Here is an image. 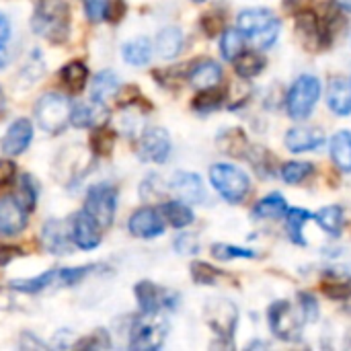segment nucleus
<instances>
[{"label": "nucleus", "instance_id": "1", "mask_svg": "<svg viewBox=\"0 0 351 351\" xmlns=\"http://www.w3.org/2000/svg\"><path fill=\"white\" fill-rule=\"evenodd\" d=\"M31 31L51 43H64L70 33V10L64 0H39L31 14Z\"/></svg>", "mask_w": 351, "mask_h": 351}, {"label": "nucleus", "instance_id": "2", "mask_svg": "<svg viewBox=\"0 0 351 351\" xmlns=\"http://www.w3.org/2000/svg\"><path fill=\"white\" fill-rule=\"evenodd\" d=\"M237 29L259 49H267L280 35V19L269 8H247L239 14Z\"/></svg>", "mask_w": 351, "mask_h": 351}, {"label": "nucleus", "instance_id": "3", "mask_svg": "<svg viewBox=\"0 0 351 351\" xmlns=\"http://www.w3.org/2000/svg\"><path fill=\"white\" fill-rule=\"evenodd\" d=\"M210 181L222 199L228 204H241L251 191V179L245 171L230 162H216L210 169Z\"/></svg>", "mask_w": 351, "mask_h": 351}, {"label": "nucleus", "instance_id": "4", "mask_svg": "<svg viewBox=\"0 0 351 351\" xmlns=\"http://www.w3.org/2000/svg\"><path fill=\"white\" fill-rule=\"evenodd\" d=\"M321 80L313 74H302L294 80V84L288 90L286 97V109L288 115L296 121H302L311 117L315 111L319 99H321Z\"/></svg>", "mask_w": 351, "mask_h": 351}, {"label": "nucleus", "instance_id": "5", "mask_svg": "<svg viewBox=\"0 0 351 351\" xmlns=\"http://www.w3.org/2000/svg\"><path fill=\"white\" fill-rule=\"evenodd\" d=\"M70 101L60 93H45L35 103V121L45 134H60L70 123Z\"/></svg>", "mask_w": 351, "mask_h": 351}, {"label": "nucleus", "instance_id": "6", "mask_svg": "<svg viewBox=\"0 0 351 351\" xmlns=\"http://www.w3.org/2000/svg\"><path fill=\"white\" fill-rule=\"evenodd\" d=\"M101 228H109L113 224L117 212V189L109 183L93 185L86 191L84 208H82Z\"/></svg>", "mask_w": 351, "mask_h": 351}, {"label": "nucleus", "instance_id": "7", "mask_svg": "<svg viewBox=\"0 0 351 351\" xmlns=\"http://www.w3.org/2000/svg\"><path fill=\"white\" fill-rule=\"evenodd\" d=\"M167 323L158 317V313L144 315V319L136 321L130 333V348L140 351L158 350L167 339Z\"/></svg>", "mask_w": 351, "mask_h": 351}, {"label": "nucleus", "instance_id": "8", "mask_svg": "<svg viewBox=\"0 0 351 351\" xmlns=\"http://www.w3.org/2000/svg\"><path fill=\"white\" fill-rule=\"evenodd\" d=\"M267 323L271 333L282 339V341H298L300 331H302V317L294 313L290 302L286 300H276L267 308Z\"/></svg>", "mask_w": 351, "mask_h": 351}, {"label": "nucleus", "instance_id": "9", "mask_svg": "<svg viewBox=\"0 0 351 351\" xmlns=\"http://www.w3.org/2000/svg\"><path fill=\"white\" fill-rule=\"evenodd\" d=\"M204 317L210 329L220 339H228V341L232 339L237 325H239V308L230 300H224V298L210 300L204 308Z\"/></svg>", "mask_w": 351, "mask_h": 351}, {"label": "nucleus", "instance_id": "10", "mask_svg": "<svg viewBox=\"0 0 351 351\" xmlns=\"http://www.w3.org/2000/svg\"><path fill=\"white\" fill-rule=\"evenodd\" d=\"M173 150V142H171V136L165 128H148L140 142H138V158L144 160V162H154V165H162L169 160V154Z\"/></svg>", "mask_w": 351, "mask_h": 351}, {"label": "nucleus", "instance_id": "11", "mask_svg": "<svg viewBox=\"0 0 351 351\" xmlns=\"http://www.w3.org/2000/svg\"><path fill=\"white\" fill-rule=\"evenodd\" d=\"M134 296L140 304L142 315H152V313H160L162 308H175L179 302V296L171 290H165L160 286H156L154 282L142 280L136 284L134 288Z\"/></svg>", "mask_w": 351, "mask_h": 351}, {"label": "nucleus", "instance_id": "12", "mask_svg": "<svg viewBox=\"0 0 351 351\" xmlns=\"http://www.w3.org/2000/svg\"><path fill=\"white\" fill-rule=\"evenodd\" d=\"M165 226L162 214L150 206L136 210L128 220V230L136 239H156L165 232Z\"/></svg>", "mask_w": 351, "mask_h": 351}, {"label": "nucleus", "instance_id": "13", "mask_svg": "<svg viewBox=\"0 0 351 351\" xmlns=\"http://www.w3.org/2000/svg\"><path fill=\"white\" fill-rule=\"evenodd\" d=\"M70 239L74 247L82 251H93L101 245V226L82 210L70 220Z\"/></svg>", "mask_w": 351, "mask_h": 351}, {"label": "nucleus", "instance_id": "14", "mask_svg": "<svg viewBox=\"0 0 351 351\" xmlns=\"http://www.w3.org/2000/svg\"><path fill=\"white\" fill-rule=\"evenodd\" d=\"M27 210L14 195L0 197V234L16 237L27 226Z\"/></svg>", "mask_w": 351, "mask_h": 351}, {"label": "nucleus", "instance_id": "15", "mask_svg": "<svg viewBox=\"0 0 351 351\" xmlns=\"http://www.w3.org/2000/svg\"><path fill=\"white\" fill-rule=\"evenodd\" d=\"M171 191L185 204H202L206 199V187L199 175L179 171L171 179Z\"/></svg>", "mask_w": 351, "mask_h": 351}, {"label": "nucleus", "instance_id": "16", "mask_svg": "<svg viewBox=\"0 0 351 351\" xmlns=\"http://www.w3.org/2000/svg\"><path fill=\"white\" fill-rule=\"evenodd\" d=\"M33 140V123L25 117H19L12 121L2 138V152L6 156H19L23 154Z\"/></svg>", "mask_w": 351, "mask_h": 351}, {"label": "nucleus", "instance_id": "17", "mask_svg": "<svg viewBox=\"0 0 351 351\" xmlns=\"http://www.w3.org/2000/svg\"><path fill=\"white\" fill-rule=\"evenodd\" d=\"M325 144V132L317 125H296L286 132V146L290 152H311Z\"/></svg>", "mask_w": 351, "mask_h": 351}, {"label": "nucleus", "instance_id": "18", "mask_svg": "<svg viewBox=\"0 0 351 351\" xmlns=\"http://www.w3.org/2000/svg\"><path fill=\"white\" fill-rule=\"evenodd\" d=\"M41 245L51 255H70L72 253V239L70 226L66 228L60 220H47L41 228Z\"/></svg>", "mask_w": 351, "mask_h": 351}, {"label": "nucleus", "instance_id": "19", "mask_svg": "<svg viewBox=\"0 0 351 351\" xmlns=\"http://www.w3.org/2000/svg\"><path fill=\"white\" fill-rule=\"evenodd\" d=\"M296 33L300 37V41L304 43V47L308 49H323V35H321V21L319 14L302 8L296 14Z\"/></svg>", "mask_w": 351, "mask_h": 351}, {"label": "nucleus", "instance_id": "20", "mask_svg": "<svg viewBox=\"0 0 351 351\" xmlns=\"http://www.w3.org/2000/svg\"><path fill=\"white\" fill-rule=\"evenodd\" d=\"M187 80L193 88L204 90L222 82V66L214 60H199L187 72Z\"/></svg>", "mask_w": 351, "mask_h": 351}, {"label": "nucleus", "instance_id": "21", "mask_svg": "<svg viewBox=\"0 0 351 351\" xmlns=\"http://www.w3.org/2000/svg\"><path fill=\"white\" fill-rule=\"evenodd\" d=\"M109 117V109L107 105L103 103H95L90 101V105H72V111H70V123L74 128H97V125H105Z\"/></svg>", "mask_w": 351, "mask_h": 351}, {"label": "nucleus", "instance_id": "22", "mask_svg": "<svg viewBox=\"0 0 351 351\" xmlns=\"http://www.w3.org/2000/svg\"><path fill=\"white\" fill-rule=\"evenodd\" d=\"M327 105L335 115L351 113V82L343 76H333L327 88Z\"/></svg>", "mask_w": 351, "mask_h": 351}, {"label": "nucleus", "instance_id": "23", "mask_svg": "<svg viewBox=\"0 0 351 351\" xmlns=\"http://www.w3.org/2000/svg\"><path fill=\"white\" fill-rule=\"evenodd\" d=\"M154 49H156L158 58L175 60L183 49V31L179 27H175V25H169V27L160 29L156 39H154Z\"/></svg>", "mask_w": 351, "mask_h": 351}, {"label": "nucleus", "instance_id": "24", "mask_svg": "<svg viewBox=\"0 0 351 351\" xmlns=\"http://www.w3.org/2000/svg\"><path fill=\"white\" fill-rule=\"evenodd\" d=\"M119 90V78L111 70H101L90 80V101L107 105Z\"/></svg>", "mask_w": 351, "mask_h": 351}, {"label": "nucleus", "instance_id": "25", "mask_svg": "<svg viewBox=\"0 0 351 351\" xmlns=\"http://www.w3.org/2000/svg\"><path fill=\"white\" fill-rule=\"evenodd\" d=\"M53 286H62V278H60V269H49L37 278L31 280H12L10 288L23 294H39L43 290H49Z\"/></svg>", "mask_w": 351, "mask_h": 351}, {"label": "nucleus", "instance_id": "26", "mask_svg": "<svg viewBox=\"0 0 351 351\" xmlns=\"http://www.w3.org/2000/svg\"><path fill=\"white\" fill-rule=\"evenodd\" d=\"M286 212H288V202L284 199V195L269 193L253 206L251 216L255 220H276V218H284Z\"/></svg>", "mask_w": 351, "mask_h": 351}, {"label": "nucleus", "instance_id": "27", "mask_svg": "<svg viewBox=\"0 0 351 351\" xmlns=\"http://www.w3.org/2000/svg\"><path fill=\"white\" fill-rule=\"evenodd\" d=\"M218 148L228 154V156H247L249 150V140L247 134L241 128H226L224 132L218 134Z\"/></svg>", "mask_w": 351, "mask_h": 351}, {"label": "nucleus", "instance_id": "28", "mask_svg": "<svg viewBox=\"0 0 351 351\" xmlns=\"http://www.w3.org/2000/svg\"><path fill=\"white\" fill-rule=\"evenodd\" d=\"M160 214L162 218L173 226V228H187L189 224H193L195 216H193V210L181 202V199H173V202H165L160 206Z\"/></svg>", "mask_w": 351, "mask_h": 351}, {"label": "nucleus", "instance_id": "29", "mask_svg": "<svg viewBox=\"0 0 351 351\" xmlns=\"http://www.w3.org/2000/svg\"><path fill=\"white\" fill-rule=\"evenodd\" d=\"M121 56H123V62L130 66H138V68L146 66L152 58V43L146 37H136V39L123 43Z\"/></svg>", "mask_w": 351, "mask_h": 351}, {"label": "nucleus", "instance_id": "30", "mask_svg": "<svg viewBox=\"0 0 351 351\" xmlns=\"http://www.w3.org/2000/svg\"><path fill=\"white\" fill-rule=\"evenodd\" d=\"M331 158L341 173H351V132L341 130L331 138Z\"/></svg>", "mask_w": 351, "mask_h": 351}, {"label": "nucleus", "instance_id": "31", "mask_svg": "<svg viewBox=\"0 0 351 351\" xmlns=\"http://www.w3.org/2000/svg\"><path fill=\"white\" fill-rule=\"evenodd\" d=\"M317 224L331 237H339L343 232V226H346V214H343V208L341 206H325L321 208L315 216Z\"/></svg>", "mask_w": 351, "mask_h": 351}, {"label": "nucleus", "instance_id": "32", "mask_svg": "<svg viewBox=\"0 0 351 351\" xmlns=\"http://www.w3.org/2000/svg\"><path fill=\"white\" fill-rule=\"evenodd\" d=\"M265 66H267V60L259 51H245L243 49L234 58V70L241 78H255L263 72Z\"/></svg>", "mask_w": 351, "mask_h": 351}, {"label": "nucleus", "instance_id": "33", "mask_svg": "<svg viewBox=\"0 0 351 351\" xmlns=\"http://www.w3.org/2000/svg\"><path fill=\"white\" fill-rule=\"evenodd\" d=\"M286 230H288V237L294 245H306V239H304V226L306 222L313 218V214L308 210H302V208H288L286 212Z\"/></svg>", "mask_w": 351, "mask_h": 351}, {"label": "nucleus", "instance_id": "34", "mask_svg": "<svg viewBox=\"0 0 351 351\" xmlns=\"http://www.w3.org/2000/svg\"><path fill=\"white\" fill-rule=\"evenodd\" d=\"M60 78H62L64 86H66L70 93H80V90L84 88L86 80H88V68H86L84 62L72 60V62H68V64L62 68Z\"/></svg>", "mask_w": 351, "mask_h": 351}, {"label": "nucleus", "instance_id": "35", "mask_svg": "<svg viewBox=\"0 0 351 351\" xmlns=\"http://www.w3.org/2000/svg\"><path fill=\"white\" fill-rule=\"evenodd\" d=\"M226 101V90L218 86H212V88H204V90H197V97L193 99V109L199 111V113H210V111H216L224 105Z\"/></svg>", "mask_w": 351, "mask_h": 351}, {"label": "nucleus", "instance_id": "36", "mask_svg": "<svg viewBox=\"0 0 351 351\" xmlns=\"http://www.w3.org/2000/svg\"><path fill=\"white\" fill-rule=\"evenodd\" d=\"M37 195H39V185H37V179L29 173H23L19 177V187H16V199L21 202V206L27 210V212H33L35 206H37Z\"/></svg>", "mask_w": 351, "mask_h": 351}, {"label": "nucleus", "instance_id": "37", "mask_svg": "<svg viewBox=\"0 0 351 351\" xmlns=\"http://www.w3.org/2000/svg\"><path fill=\"white\" fill-rule=\"evenodd\" d=\"M115 140L117 134L115 130L107 128V125H97V130L90 136V150L97 156H109L115 148Z\"/></svg>", "mask_w": 351, "mask_h": 351}, {"label": "nucleus", "instance_id": "38", "mask_svg": "<svg viewBox=\"0 0 351 351\" xmlns=\"http://www.w3.org/2000/svg\"><path fill=\"white\" fill-rule=\"evenodd\" d=\"M245 35L239 29H226L220 39V53L224 60L234 62V58L245 49Z\"/></svg>", "mask_w": 351, "mask_h": 351}, {"label": "nucleus", "instance_id": "39", "mask_svg": "<svg viewBox=\"0 0 351 351\" xmlns=\"http://www.w3.org/2000/svg\"><path fill=\"white\" fill-rule=\"evenodd\" d=\"M315 167L311 162H302V160H290L286 165H282L280 169V177L288 183V185H298L304 179H308L313 175Z\"/></svg>", "mask_w": 351, "mask_h": 351}, {"label": "nucleus", "instance_id": "40", "mask_svg": "<svg viewBox=\"0 0 351 351\" xmlns=\"http://www.w3.org/2000/svg\"><path fill=\"white\" fill-rule=\"evenodd\" d=\"M45 72V62H43V56L39 49H33L25 62V66L21 68V74H19V80L25 82V84H33L37 82Z\"/></svg>", "mask_w": 351, "mask_h": 351}, {"label": "nucleus", "instance_id": "41", "mask_svg": "<svg viewBox=\"0 0 351 351\" xmlns=\"http://www.w3.org/2000/svg\"><path fill=\"white\" fill-rule=\"evenodd\" d=\"M247 158L261 177H274V158L269 150H265L263 146H255V148L249 146Z\"/></svg>", "mask_w": 351, "mask_h": 351}, {"label": "nucleus", "instance_id": "42", "mask_svg": "<svg viewBox=\"0 0 351 351\" xmlns=\"http://www.w3.org/2000/svg\"><path fill=\"white\" fill-rule=\"evenodd\" d=\"M212 255L220 261H232V259H255L257 253L251 249H243V247H234V245H226V243H216L212 245Z\"/></svg>", "mask_w": 351, "mask_h": 351}, {"label": "nucleus", "instance_id": "43", "mask_svg": "<svg viewBox=\"0 0 351 351\" xmlns=\"http://www.w3.org/2000/svg\"><path fill=\"white\" fill-rule=\"evenodd\" d=\"M191 278L197 286H214L222 278V271L204 263V261H193L191 263Z\"/></svg>", "mask_w": 351, "mask_h": 351}, {"label": "nucleus", "instance_id": "44", "mask_svg": "<svg viewBox=\"0 0 351 351\" xmlns=\"http://www.w3.org/2000/svg\"><path fill=\"white\" fill-rule=\"evenodd\" d=\"M298 308H300V317L304 323H315L319 319V302L313 294L308 292H300L298 294Z\"/></svg>", "mask_w": 351, "mask_h": 351}, {"label": "nucleus", "instance_id": "45", "mask_svg": "<svg viewBox=\"0 0 351 351\" xmlns=\"http://www.w3.org/2000/svg\"><path fill=\"white\" fill-rule=\"evenodd\" d=\"M111 0H82L84 14L90 23H101L107 19V8Z\"/></svg>", "mask_w": 351, "mask_h": 351}, {"label": "nucleus", "instance_id": "46", "mask_svg": "<svg viewBox=\"0 0 351 351\" xmlns=\"http://www.w3.org/2000/svg\"><path fill=\"white\" fill-rule=\"evenodd\" d=\"M202 29L208 37H216L224 29V14L220 10H210L202 16Z\"/></svg>", "mask_w": 351, "mask_h": 351}, {"label": "nucleus", "instance_id": "47", "mask_svg": "<svg viewBox=\"0 0 351 351\" xmlns=\"http://www.w3.org/2000/svg\"><path fill=\"white\" fill-rule=\"evenodd\" d=\"M78 348H82V350H109L111 348V341H109L107 331L105 329H99L93 335H88V339L80 341Z\"/></svg>", "mask_w": 351, "mask_h": 351}, {"label": "nucleus", "instance_id": "48", "mask_svg": "<svg viewBox=\"0 0 351 351\" xmlns=\"http://www.w3.org/2000/svg\"><path fill=\"white\" fill-rule=\"evenodd\" d=\"M175 249L179 255H195L199 251V243L195 234H179L175 241Z\"/></svg>", "mask_w": 351, "mask_h": 351}, {"label": "nucleus", "instance_id": "49", "mask_svg": "<svg viewBox=\"0 0 351 351\" xmlns=\"http://www.w3.org/2000/svg\"><path fill=\"white\" fill-rule=\"evenodd\" d=\"M16 177V165L8 158H0V187H6Z\"/></svg>", "mask_w": 351, "mask_h": 351}, {"label": "nucleus", "instance_id": "50", "mask_svg": "<svg viewBox=\"0 0 351 351\" xmlns=\"http://www.w3.org/2000/svg\"><path fill=\"white\" fill-rule=\"evenodd\" d=\"M154 181H156V177H154V175H152V177H148V179H144V183H142V187H140V195H142V199L152 202V199H156V197H160V195H162V189H158L160 185H154Z\"/></svg>", "mask_w": 351, "mask_h": 351}, {"label": "nucleus", "instance_id": "51", "mask_svg": "<svg viewBox=\"0 0 351 351\" xmlns=\"http://www.w3.org/2000/svg\"><path fill=\"white\" fill-rule=\"evenodd\" d=\"M19 255H21V249L19 247H14V245H0V265L10 263Z\"/></svg>", "mask_w": 351, "mask_h": 351}, {"label": "nucleus", "instance_id": "52", "mask_svg": "<svg viewBox=\"0 0 351 351\" xmlns=\"http://www.w3.org/2000/svg\"><path fill=\"white\" fill-rule=\"evenodd\" d=\"M10 35H12L10 21L4 12H0V47H6V43L10 41Z\"/></svg>", "mask_w": 351, "mask_h": 351}, {"label": "nucleus", "instance_id": "53", "mask_svg": "<svg viewBox=\"0 0 351 351\" xmlns=\"http://www.w3.org/2000/svg\"><path fill=\"white\" fill-rule=\"evenodd\" d=\"M306 4H308V0H286V8H306Z\"/></svg>", "mask_w": 351, "mask_h": 351}, {"label": "nucleus", "instance_id": "54", "mask_svg": "<svg viewBox=\"0 0 351 351\" xmlns=\"http://www.w3.org/2000/svg\"><path fill=\"white\" fill-rule=\"evenodd\" d=\"M8 62H10L8 51H6L4 47H0V70H2V68H6V66H8Z\"/></svg>", "mask_w": 351, "mask_h": 351}, {"label": "nucleus", "instance_id": "55", "mask_svg": "<svg viewBox=\"0 0 351 351\" xmlns=\"http://www.w3.org/2000/svg\"><path fill=\"white\" fill-rule=\"evenodd\" d=\"M6 111V95H4V90H2V86H0V115Z\"/></svg>", "mask_w": 351, "mask_h": 351}, {"label": "nucleus", "instance_id": "56", "mask_svg": "<svg viewBox=\"0 0 351 351\" xmlns=\"http://www.w3.org/2000/svg\"><path fill=\"white\" fill-rule=\"evenodd\" d=\"M335 4L343 10H350L351 12V0H335Z\"/></svg>", "mask_w": 351, "mask_h": 351}, {"label": "nucleus", "instance_id": "57", "mask_svg": "<svg viewBox=\"0 0 351 351\" xmlns=\"http://www.w3.org/2000/svg\"><path fill=\"white\" fill-rule=\"evenodd\" d=\"M193 2H206V0H193Z\"/></svg>", "mask_w": 351, "mask_h": 351}]
</instances>
